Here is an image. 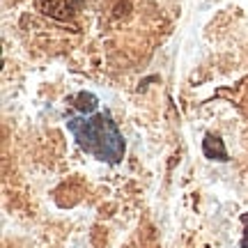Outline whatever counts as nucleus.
<instances>
[{"label":"nucleus","instance_id":"f257e3e1","mask_svg":"<svg viewBox=\"0 0 248 248\" xmlns=\"http://www.w3.org/2000/svg\"><path fill=\"white\" fill-rule=\"evenodd\" d=\"M67 129L71 131L80 150L85 154H92L101 163L117 166L124 159L126 142L108 108L94 115L67 117Z\"/></svg>","mask_w":248,"mask_h":248},{"label":"nucleus","instance_id":"f03ea898","mask_svg":"<svg viewBox=\"0 0 248 248\" xmlns=\"http://www.w3.org/2000/svg\"><path fill=\"white\" fill-rule=\"evenodd\" d=\"M80 7V0H37V9L53 18H71Z\"/></svg>","mask_w":248,"mask_h":248},{"label":"nucleus","instance_id":"7ed1b4c3","mask_svg":"<svg viewBox=\"0 0 248 248\" xmlns=\"http://www.w3.org/2000/svg\"><path fill=\"white\" fill-rule=\"evenodd\" d=\"M202 152H204V156H207L209 161H218V163L230 161L228 150H225V145H223V140H221V136H218V133H207V136H204Z\"/></svg>","mask_w":248,"mask_h":248},{"label":"nucleus","instance_id":"20e7f679","mask_svg":"<svg viewBox=\"0 0 248 248\" xmlns=\"http://www.w3.org/2000/svg\"><path fill=\"white\" fill-rule=\"evenodd\" d=\"M67 101L78 110L80 115H94L99 108V99H97V94H92V92H76V94L69 97Z\"/></svg>","mask_w":248,"mask_h":248},{"label":"nucleus","instance_id":"39448f33","mask_svg":"<svg viewBox=\"0 0 248 248\" xmlns=\"http://www.w3.org/2000/svg\"><path fill=\"white\" fill-rule=\"evenodd\" d=\"M241 223H244V239L239 241V246L248 248V214H241Z\"/></svg>","mask_w":248,"mask_h":248},{"label":"nucleus","instance_id":"423d86ee","mask_svg":"<svg viewBox=\"0 0 248 248\" xmlns=\"http://www.w3.org/2000/svg\"><path fill=\"white\" fill-rule=\"evenodd\" d=\"M152 80H159V76H150V78H145L140 85H138V90H145V88H147V85L152 83Z\"/></svg>","mask_w":248,"mask_h":248}]
</instances>
